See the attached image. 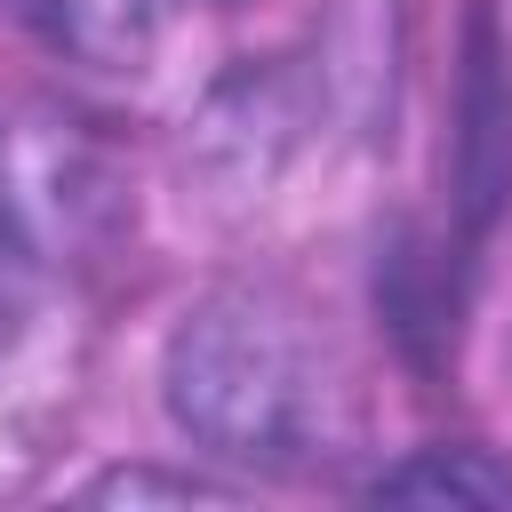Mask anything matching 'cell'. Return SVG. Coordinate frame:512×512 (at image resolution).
<instances>
[{"label":"cell","instance_id":"1","mask_svg":"<svg viewBox=\"0 0 512 512\" xmlns=\"http://www.w3.org/2000/svg\"><path fill=\"white\" fill-rule=\"evenodd\" d=\"M168 416L224 464L296 472L336 456L344 440V384L320 328L272 288H216L200 296L160 360Z\"/></svg>","mask_w":512,"mask_h":512},{"label":"cell","instance_id":"2","mask_svg":"<svg viewBox=\"0 0 512 512\" xmlns=\"http://www.w3.org/2000/svg\"><path fill=\"white\" fill-rule=\"evenodd\" d=\"M40 8H48L56 40L104 72H144L168 48V32L184 24V0H40Z\"/></svg>","mask_w":512,"mask_h":512},{"label":"cell","instance_id":"3","mask_svg":"<svg viewBox=\"0 0 512 512\" xmlns=\"http://www.w3.org/2000/svg\"><path fill=\"white\" fill-rule=\"evenodd\" d=\"M368 488L392 504H512V464H496L488 448H424Z\"/></svg>","mask_w":512,"mask_h":512},{"label":"cell","instance_id":"4","mask_svg":"<svg viewBox=\"0 0 512 512\" xmlns=\"http://www.w3.org/2000/svg\"><path fill=\"white\" fill-rule=\"evenodd\" d=\"M88 504H200V496H224L216 480L200 472H152V464H120V472H96L80 488Z\"/></svg>","mask_w":512,"mask_h":512},{"label":"cell","instance_id":"5","mask_svg":"<svg viewBox=\"0 0 512 512\" xmlns=\"http://www.w3.org/2000/svg\"><path fill=\"white\" fill-rule=\"evenodd\" d=\"M16 320H24V280H16V256L0 248V352L16 344Z\"/></svg>","mask_w":512,"mask_h":512}]
</instances>
